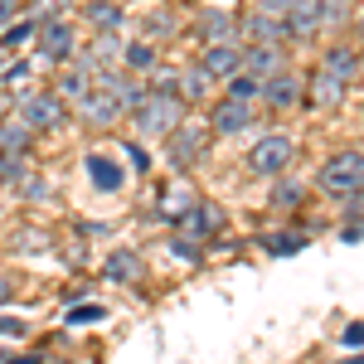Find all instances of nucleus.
Here are the masks:
<instances>
[{"instance_id":"nucleus-1","label":"nucleus","mask_w":364,"mask_h":364,"mask_svg":"<svg viewBox=\"0 0 364 364\" xmlns=\"http://www.w3.org/2000/svg\"><path fill=\"white\" fill-rule=\"evenodd\" d=\"M316 190L326 199H340V204L350 195H360L364 190V151H355V146L350 151H336L326 166L316 170Z\"/></svg>"},{"instance_id":"nucleus-2","label":"nucleus","mask_w":364,"mask_h":364,"mask_svg":"<svg viewBox=\"0 0 364 364\" xmlns=\"http://www.w3.org/2000/svg\"><path fill=\"white\" fill-rule=\"evenodd\" d=\"M185 122V97L180 92H146L132 107V127L136 136H170Z\"/></svg>"},{"instance_id":"nucleus-3","label":"nucleus","mask_w":364,"mask_h":364,"mask_svg":"<svg viewBox=\"0 0 364 364\" xmlns=\"http://www.w3.org/2000/svg\"><path fill=\"white\" fill-rule=\"evenodd\" d=\"M296 161V141L287 136V132H267V136L252 141L248 151V175H262V180H277L287 175V166Z\"/></svg>"},{"instance_id":"nucleus-4","label":"nucleus","mask_w":364,"mask_h":364,"mask_svg":"<svg viewBox=\"0 0 364 364\" xmlns=\"http://www.w3.org/2000/svg\"><path fill=\"white\" fill-rule=\"evenodd\" d=\"M209 122H180L175 132L166 136V161L175 170H195L204 156H209Z\"/></svg>"},{"instance_id":"nucleus-5","label":"nucleus","mask_w":364,"mask_h":364,"mask_svg":"<svg viewBox=\"0 0 364 364\" xmlns=\"http://www.w3.org/2000/svg\"><path fill=\"white\" fill-rule=\"evenodd\" d=\"M15 117L25 122L34 136H39V132H54V127H63V117H68V102H63L58 92H25V97L15 102Z\"/></svg>"},{"instance_id":"nucleus-6","label":"nucleus","mask_w":364,"mask_h":364,"mask_svg":"<svg viewBox=\"0 0 364 364\" xmlns=\"http://www.w3.org/2000/svg\"><path fill=\"white\" fill-rule=\"evenodd\" d=\"M34 39H39V58L44 63H58V68L78 54V39H73V25L68 20H39V34Z\"/></svg>"},{"instance_id":"nucleus-7","label":"nucleus","mask_w":364,"mask_h":364,"mask_svg":"<svg viewBox=\"0 0 364 364\" xmlns=\"http://www.w3.org/2000/svg\"><path fill=\"white\" fill-rule=\"evenodd\" d=\"M238 44H243V49H248V44H291V29H287V20H277V15L248 10V15L238 20Z\"/></svg>"},{"instance_id":"nucleus-8","label":"nucleus","mask_w":364,"mask_h":364,"mask_svg":"<svg viewBox=\"0 0 364 364\" xmlns=\"http://www.w3.org/2000/svg\"><path fill=\"white\" fill-rule=\"evenodd\" d=\"M252 107H257V102L219 97V102L209 107V132H214V136H243V132H248L252 122H257V117H252Z\"/></svg>"},{"instance_id":"nucleus-9","label":"nucleus","mask_w":364,"mask_h":364,"mask_svg":"<svg viewBox=\"0 0 364 364\" xmlns=\"http://www.w3.org/2000/svg\"><path fill=\"white\" fill-rule=\"evenodd\" d=\"M262 102H267L272 112H291V107H301V102H306V78H301L296 68H287V73H277V78H267Z\"/></svg>"},{"instance_id":"nucleus-10","label":"nucleus","mask_w":364,"mask_h":364,"mask_svg":"<svg viewBox=\"0 0 364 364\" xmlns=\"http://www.w3.org/2000/svg\"><path fill=\"white\" fill-rule=\"evenodd\" d=\"M345 87L350 83H340L336 73H326V68L316 63V73L306 78V107L311 112H336L340 102H345Z\"/></svg>"},{"instance_id":"nucleus-11","label":"nucleus","mask_w":364,"mask_h":364,"mask_svg":"<svg viewBox=\"0 0 364 364\" xmlns=\"http://www.w3.org/2000/svg\"><path fill=\"white\" fill-rule=\"evenodd\" d=\"M287 29H291L296 44H311V39L326 29V5H321V0H291V10H287Z\"/></svg>"},{"instance_id":"nucleus-12","label":"nucleus","mask_w":364,"mask_h":364,"mask_svg":"<svg viewBox=\"0 0 364 364\" xmlns=\"http://www.w3.org/2000/svg\"><path fill=\"white\" fill-rule=\"evenodd\" d=\"M175 228H180V238L204 243V238H214V233L224 228V209H219V204H209V199H199V204H195V209H190V214H185Z\"/></svg>"},{"instance_id":"nucleus-13","label":"nucleus","mask_w":364,"mask_h":364,"mask_svg":"<svg viewBox=\"0 0 364 364\" xmlns=\"http://www.w3.org/2000/svg\"><path fill=\"white\" fill-rule=\"evenodd\" d=\"M195 39H199V49H209V44H238V15H228V10H204L195 20Z\"/></svg>"},{"instance_id":"nucleus-14","label":"nucleus","mask_w":364,"mask_h":364,"mask_svg":"<svg viewBox=\"0 0 364 364\" xmlns=\"http://www.w3.org/2000/svg\"><path fill=\"white\" fill-rule=\"evenodd\" d=\"M78 112H83V122L87 127H112L117 117H127V107H122V97H117L112 87H92V92H87L83 102H78Z\"/></svg>"},{"instance_id":"nucleus-15","label":"nucleus","mask_w":364,"mask_h":364,"mask_svg":"<svg viewBox=\"0 0 364 364\" xmlns=\"http://www.w3.org/2000/svg\"><path fill=\"white\" fill-rule=\"evenodd\" d=\"M243 68L257 73V78H277L291 68V54H287V44H248L243 49Z\"/></svg>"},{"instance_id":"nucleus-16","label":"nucleus","mask_w":364,"mask_h":364,"mask_svg":"<svg viewBox=\"0 0 364 364\" xmlns=\"http://www.w3.org/2000/svg\"><path fill=\"white\" fill-rule=\"evenodd\" d=\"M83 170H87V180H92V190H97V195H117V190L127 185V170L117 166L112 156H102V151H87Z\"/></svg>"},{"instance_id":"nucleus-17","label":"nucleus","mask_w":364,"mask_h":364,"mask_svg":"<svg viewBox=\"0 0 364 364\" xmlns=\"http://www.w3.org/2000/svg\"><path fill=\"white\" fill-rule=\"evenodd\" d=\"M199 68L209 78H233L243 68V44H209V49H199Z\"/></svg>"},{"instance_id":"nucleus-18","label":"nucleus","mask_w":364,"mask_h":364,"mask_svg":"<svg viewBox=\"0 0 364 364\" xmlns=\"http://www.w3.org/2000/svg\"><path fill=\"white\" fill-rule=\"evenodd\" d=\"M321 68L336 73L340 83H360V44H331L321 54Z\"/></svg>"},{"instance_id":"nucleus-19","label":"nucleus","mask_w":364,"mask_h":364,"mask_svg":"<svg viewBox=\"0 0 364 364\" xmlns=\"http://www.w3.org/2000/svg\"><path fill=\"white\" fill-rule=\"evenodd\" d=\"M92 87H97V78H92L87 68H78V63H73V68H63V73H58L54 92L63 97V102H83V97L92 92Z\"/></svg>"},{"instance_id":"nucleus-20","label":"nucleus","mask_w":364,"mask_h":364,"mask_svg":"<svg viewBox=\"0 0 364 364\" xmlns=\"http://www.w3.org/2000/svg\"><path fill=\"white\" fill-rule=\"evenodd\" d=\"M195 204H199V199H195V190H190V185H166V190H161V204H156V209L166 214L170 224H180V219H185V214H190Z\"/></svg>"},{"instance_id":"nucleus-21","label":"nucleus","mask_w":364,"mask_h":364,"mask_svg":"<svg viewBox=\"0 0 364 364\" xmlns=\"http://www.w3.org/2000/svg\"><path fill=\"white\" fill-rule=\"evenodd\" d=\"M141 272H146V262H141V252L132 248H117L107 262H102V277H112V282H136Z\"/></svg>"},{"instance_id":"nucleus-22","label":"nucleus","mask_w":364,"mask_h":364,"mask_svg":"<svg viewBox=\"0 0 364 364\" xmlns=\"http://www.w3.org/2000/svg\"><path fill=\"white\" fill-rule=\"evenodd\" d=\"M29 141H34V132H29L20 117H5V122H0V151H5V156H25Z\"/></svg>"},{"instance_id":"nucleus-23","label":"nucleus","mask_w":364,"mask_h":364,"mask_svg":"<svg viewBox=\"0 0 364 364\" xmlns=\"http://www.w3.org/2000/svg\"><path fill=\"white\" fill-rule=\"evenodd\" d=\"M228 92L224 97H238V102H262V87H267V78H257V73H248V68H238L233 78H224Z\"/></svg>"},{"instance_id":"nucleus-24","label":"nucleus","mask_w":364,"mask_h":364,"mask_svg":"<svg viewBox=\"0 0 364 364\" xmlns=\"http://www.w3.org/2000/svg\"><path fill=\"white\" fill-rule=\"evenodd\" d=\"M87 25L92 29H122V20H127V10L117 5V0H87Z\"/></svg>"},{"instance_id":"nucleus-25","label":"nucleus","mask_w":364,"mask_h":364,"mask_svg":"<svg viewBox=\"0 0 364 364\" xmlns=\"http://www.w3.org/2000/svg\"><path fill=\"white\" fill-rule=\"evenodd\" d=\"M156 49H161V44H151V39H132V44L122 49L127 73H151V68H156Z\"/></svg>"},{"instance_id":"nucleus-26","label":"nucleus","mask_w":364,"mask_h":364,"mask_svg":"<svg viewBox=\"0 0 364 364\" xmlns=\"http://www.w3.org/2000/svg\"><path fill=\"white\" fill-rule=\"evenodd\" d=\"M267 204H272L277 214H296V209L306 204V190H301L296 180H277V185H272V195H267Z\"/></svg>"},{"instance_id":"nucleus-27","label":"nucleus","mask_w":364,"mask_h":364,"mask_svg":"<svg viewBox=\"0 0 364 364\" xmlns=\"http://www.w3.org/2000/svg\"><path fill=\"white\" fill-rule=\"evenodd\" d=\"M175 34V15H170V5H156L146 20H141V39H151V44H161Z\"/></svg>"},{"instance_id":"nucleus-28","label":"nucleus","mask_w":364,"mask_h":364,"mask_svg":"<svg viewBox=\"0 0 364 364\" xmlns=\"http://www.w3.org/2000/svg\"><path fill=\"white\" fill-rule=\"evenodd\" d=\"M209 83H214V78H209L199 63H195V68H185V73H180V97H185V107L204 102V97H209Z\"/></svg>"},{"instance_id":"nucleus-29","label":"nucleus","mask_w":364,"mask_h":364,"mask_svg":"<svg viewBox=\"0 0 364 364\" xmlns=\"http://www.w3.org/2000/svg\"><path fill=\"white\" fill-rule=\"evenodd\" d=\"M29 34H39V20H34V15H29V20H15V25L0 29V49H20Z\"/></svg>"},{"instance_id":"nucleus-30","label":"nucleus","mask_w":364,"mask_h":364,"mask_svg":"<svg viewBox=\"0 0 364 364\" xmlns=\"http://www.w3.org/2000/svg\"><path fill=\"white\" fill-rule=\"evenodd\" d=\"M29 73H34V63H29V58H15V63H5V68H0V87H5V92H15V87L29 83Z\"/></svg>"},{"instance_id":"nucleus-31","label":"nucleus","mask_w":364,"mask_h":364,"mask_svg":"<svg viewBox=\"0 0 364 364\" xmlns=\"http://www.w3.org/2000/svg\"><path fill=\"white\" fill-rule=\"evenodd\" d=\"M107 316V306L102 301H73V311H68V326H97Z\"/></svg>"},{"instance_id":"nucleus-32","label":"nucleus","mask_w":364,"mask_h":364,"mask_svg":"<svg viewBox=\"0 0 364 364\" xmlns=\"http://www.w3.org/2000/svg\"><path fill=\"white\" fill-rule=\"evenodd\" d=\"M122 156L132 161V175H146V170H151V151H146L141 141H127V146H122Z\"/></svg>"},{"instance_id":"nucleus-33","label":"nucleus","mask_w":364,"mask_h":364,"mask_svg":"<svg viewBox=\"0 0 364 364\" xmlns=\"http://www.w3.org/2000/svg\"><path fill=\"white\" fill-rule=\"evenodd\" d=\"M146 87H151V92H180V73H170V68H151Z\"/></svg>"},{"instance_id":"nucleus-34","label":"nucleus","mask_w":364,"mask_h":364,"mask_svg":"<svg viewBox=\"0 0 364 364\" xmlns=\"http://www.w3.org/2000/svg\"><path fill=\"white\" fill-rule=\"evenodd\" d=\"M49 243H54V238H44L39 228H20V238H15V248H20V252H44Z\"/></svg>"},{"instance_id":"nucleus-35","label":"nucleus","mask_w":364,"mask_h":364,"mask_svg":"<svg viewBox=\"0 0 364 364\" xmlns=\"http://www.w3.org/2000/svg\"><path fill=\"white\" fill-rule=\"evenodd\" d=\"M15 190H20V199H49V185H44L39 175H25V180H20Z\"/></svg>"},{"instance_id":"nucleus-36","label":"nucleus","mask_w":364,"mask_h":364,"mask_svg":"<svg viewBox=\"0 0 364 364\" xmlns=\"http://www.w3.org/2000/svg\"><path fill=\"white\" fill-rule=\"evenodd\" d=\"M68 0H34V20H63Z\"/></svg>"},{"instance_id":"nucleus-37","label":"nucleus","mask_w":364,"mask_h":364,"mask_svg":"<svg viewBox=\"0 0 364 364\" xmlns=\"http://www.w3.org/2000/svg\"><path fill=\"white\" fill-rule=\"evenodd\" d=\"M345 224H364V190L345 199Z\"/></svg>"},{"instance_id":"nucleus-38","label":"nucleus","mask_w":364,"mask_h":364,"mask_svg":"<svg viewBox=\"0 0 364 364\" xmlns=\"http://www.w3.org/2000/svg\"><path fill=\"white\" fill-rule=\"evenodd\" d=\"M248 10H262V15H277V20H287L291 0H257V5H248Z\"/></svg>"},{"instance_id":"nucleus-39","label":"nucleus","mask_w":364,"mask_h":364,"mask_svg":"<svg viewBox=\"0 0 364 364\" xmlns=\"http://www.w3.org/2000/svg\"><path fill=\"white\" fill-rule=\"evenodd\" d=\"M321 5H326V29L340 25V20L350 15V5H345V0H321Z\"/></svg>"},{"instance_id":"nucleus-40","label":"nucleus","mask_w":364,"mask_h":364,"mask_svg":"<svg viewBox=\"0 0 364 364\" xmlns=\"http://www.w3.org/2000/svg\"><path fill=\"white\" fill-rule=\"evenodd\" d=\"M20 15H25V5H20V0H0V29H5V25H15Z\"/></svg>"},{"instance_id":"nucleus-41","label":"nucleus","mask_w":364,"mask_h":364,"mask_svg":"<svg viewBox=\"0 0 364 364\" xmlns=\"http://www.w3.org/2000/svg\"><path fill=\"white\" fill-rule=\"evenodd\" d=\"M296 248H306L301 233H296V238H267V252H296Z\"/></svg>"},{"instance_id":"nucleus-42","label":"nucleus","mask_w":364,"mask_h":364,"mask_svg":"<svg viewBox=\"0 0 364 364\" xmlns=\"http://www.w3.org/2000/svg\"><path fill=\"white\" fill-rule=\"evenodd\" d=\"M0 336L20 340V336H25V321H20V316H0Z\"/></svg>"},{"instance_id":"nucleus-43","label":"nucleus","mask_w":364,"mask_h":364,"mask_svg":"<svg viewBox=\"0 0 364 364\" xmlns=\"http://www.w3.org/2000/svg\"><path fill=\"white\" fill-rule=\"evenodd\" d=\"M345 345H350V350H355V345H364V321H350V326H345Z\"/></svg>"},{"instance_id":"nucleus-44","label":"nucleus","mask_w":364,"mask_h":364,"mask_svg":"<svg viewBox=\"0 0 364 364\" xmlns=\"http://www.w3.org/2000/svg\"><path fill=\"white\" fill-rule=\"evenodd\" d=\"M15 301V277H0V306Z\"/></svg>"},{"instance_id":"nucleus-45","label":"nucleus","mask_w":364,"mask_h":364,"mask_svg":"<svg viewBox=\"0 0 364 364\" xmlns=\"http://www.w3.org/2000/svg\"><path fill=\"white\" fill-rule=\"evenodd\" d=\"M355 44L364 49V10H355Z\"/></svg>"},{"instance_id":"nucleus-46","label":"nucleus","mask_w":364,"mask_h":364,"mask_svg":"<svg viewBox=\"0 0 364 364\" xmlns=\"http://www.w3.org/2000/svg\"><path fill=\"white\" fill-rule=\"evenodd\" d=\"M5 112H10V92L0 87V122H5Z\"/></svg>"},{"instance_id":"nucleus-47","label":"nucleus","mask_w":364,"mask_h":364,"mask_svg":"<svg viewBox=\"0 0 364 364\" xmlns=\"http://www.w3.org/2000/svg\"><path fill=\"white\" fill-rule=\"evenodd\" d=\"M340 364H364V355H355V360H340Z\"/></svg>"},{"instance_id":"nucleus-48","label":"nucleus","mask_w":364,"mask_h":364,"mask_svg":"<svg viewBox=\"0 0 364 364\" xmlns=\"http://www.w3.org/2000/svg\"><path fill=\"white\" fill-rule=\"evenodd\" d=\"M360 78H364V49H360Z\"/></svg>"},{"instance_id":"nucleus-49","label":"nucleus","mask_w":364,"mask_h":364,"mask_svg":"<svg viewBox=\"0 0 364 364\" xmlns=\"http://www.w3.org/2000/svg\"><path fill=\"white\" fill-rule=\"evenodd\" d=\"M248 5H257V0H248Z\"/></svg>"}]
</instances>
